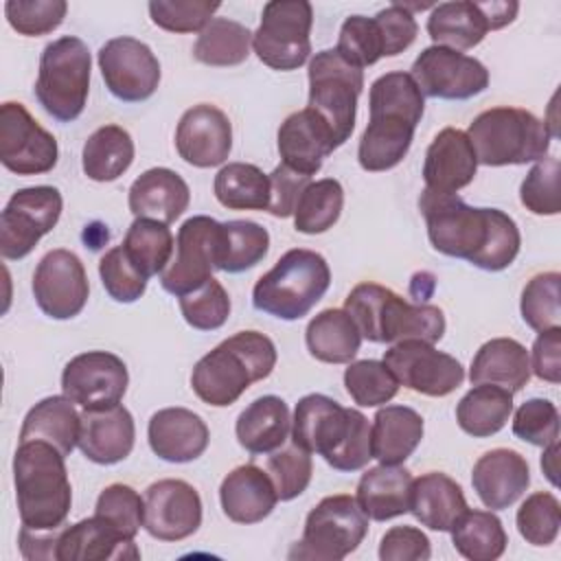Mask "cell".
Returning a JSON list of instances; mask_svg holds the SVG:
<instances>
[{
  "mask_svg": "<svg viewBox=\"0 0 561 561\" xmlns=\"http://www.w3.org/2000/svg\"><path fill=\"white\" fill-rule=\"evenodd\" d=\"M467 500L456 480L447 473L430 471L412 480L410 513L430 530L449 533L456 519L467 511Z\"/></svg>",
  "mask_w": 561,
  "mask_h": 561,
  "instance_id": "cell-32",
  "label": "cell"
},
{
  "mask_svg": "<svg viewBox=\"0 0 561 561\" xmlns=\"http://www.w3.org/2000/svg\"><path fill=\"white\" fill-rule=\"evenodd\" d=\"M175 149L184 162L197 169L224 164L232 149L230 118L210 103L193 105L178 123Z\"/></svg>",
  "mask_w": 561,
  "mask_h": 561,
  "instance_id": "cell-22",
  "label": "cell"
},
{
  "mask_svg": "<svg viewBox=\"0 0 561 561\" xmlns=\"http://www.w3.org/2000/svg\"><path fill=\"white\" fill-rule=\"evenodd\" d=\"M419 210L432 248L445 256L465 259L484 272H502L519 254V228L504 210L476 208L458 195L427 188L419 197Z\"/></svg>",
  "mask_w": 561,
  "mask_h": 561,
  "instance_id": "cell-1",
  "label": "cell"
},
{
  "mask_svg": "<svg viewBox=\"0 0 561 561\" xmlns=\"http://www.w3.org/2000/svg\"><path fill=\"white\" fill-rule=\"evenodd\" d=\"M180 311L188 327L197 331H215L230 316V298L217 278H208L197 289L180 296Z\"/></svg>",
  "mask_w": 561,
  "mask_h": 561,
  "instance_id": "cell-50",
  "label": "cell"
},
{
  "mask_svg": "<svg viewBox=\"0 0 561 561\" xmlns=\"http://www.w3.org/2000/svg\"><path fill=\"white\" fill-rule=\"evenodd\" d=\"M270 250L267 230L250 219H232L221 224V250L217 270L228 274L245 272L259 265Z\"/></svg>",
  "mask_w": 561,
  "mask_h": 561,
  "instance_id": "cell-45",
  "label": "cell"
},
{
  "mask_svg": "<svg viewBox=\"0 0 561 561\" xmlns=\"http://www.w3.org/2000/svg\"><path fill=\"white\" fill-rule=\"evenodd\" d=\"M252 31L228 18H213L193 44V57L206 66H239L248 59Z\"/></svg>",
  "mask_w": 561,
  "mask_h": 561,
  "instance_id": "cell-43",
  "label": "cell"
},
{
  "mask_svg": "<svg viewBox=\"0 0 561 561\" xmlns=\"http://www.w3.org/2000/svg\"><path fill=\"white\" fill-rule=\"evenodd\" d=\"M449 533L454 548L469 561H495L508 543L502 519L493 511L467 508Z\"/></svg>",
  "mask_w": 561,
  "mask_h": 561,
  "instance_id": "cell-41",
  "label": "cell"
},
{
  "mask_svg": "<svg viewBox=\"0 0 561 561\" xmlns=\"http://www.w3.org/2000/svg\"><path fill=\"white\" fill-rule=\"evenodd\" d=\"M215 197L228 210H267L270 206V175L256 164L228 162L213 182Z\"/></svg>",
  "mask_w": 561,
  "mask_h": 561,
  "instance_id": "cell-42",
  "label": "cell"
},
{
  "mask_svg": "<svg viewBox=\"0 0 561 561\" xmlns=\"http://www.w3.org/2000/svg\"><path fill=\"white\" fill-rule=\"evenodd\" d=\"M381 362L394 375L399 386L425 397H447L465 381V368L456 357L436 351L434 344L421 340L390 344Z\"/></svg>",
  "mask_w": 561,
  "mask_h": 561,
  "instance_id": "cell-15",
  "label": "cell"
},
{
  "mask_svg": "<svg viewBox=\"0 0 561 561\" xmlns=\"http://www.w3.org/2000/svg\"><path fill=\"white\" fill-rule=\"evenodd\" d=\"M107 90L125 103L147 101L160 83V61L151 48L136 37L107 39L96 55Z\"/></svg>",
  "mask_w": 561,
  "mask_h": 561,
  "instance_id": "cell-18",
  "label": "cell"
},
{
  "mask_svg": "<svg viewBox=\"0 0 561 561\" xmlns=\"http://www.w3.org/2000/svg\"><path fill=\"white\" fill-rule=\"evenodd\" d=\"M313 9L307 0H272L252 33L256 57L272 70H296L311 55Z\"/></svg>",
  "mask_w": 561,
  "mask_h": 561,
  "instance_id": "cell-12",
  "label": "cell"
},
{
  "mask_svg": "<svg viewBox=\"0 0 561 561\" xmlns=\"http://www.w3.org/2000/svg\"><path fill=\"white\" fill-rule=\"evenodd\" d=\"M335 50L359 68L377 64L383 57V39L375 18L348 15L340 28Z\"/></svg>",
  "mask_w": 561,
  "mask_h": 561,
  "instance_id": "cell-53",
  "label": "cell"
},
{
  "mask_svg": "<svg viewBox=\"0 0 561 561\" xmlns=\"http://www.w3.org/2000/svg\"><path fill=\"white\" fill-rule=\"evenodd\" d=\"M191 202L188 184L171 169L153 167L140 173L129 186L127 204L134 217L173 224Z\"/></svg>",
  "mask_w": 561,
  "mask_h": 561,
  "instance_id": "cell-29",
  "label": "cell"
},
{
  "mask_svg": "<svg viewBox=\"0 0 561 561\" xmlns=\"http://www.w3.org/2000/svg\"><path fill=\"white\" fill-rule=\"evenodd\" d=\"M121 245L127 259L149 278L162 274L164 267L171 263L175 241L169 230V224L136 217L127 228V234Z\"/></svg>",
  "mask_w": 561,
  "mask_h": 561,
  "instance_id": "cell-44",
  "label": "cell"
},
{
  "mask_svg": "<svg viewBox=\"0 0 561 561\" xmlns=\"http://www.w3.org/2000/svg\"><path fill=\"white\" fill-rule=\"evenodd\" d=\"M134 539L125 537L105 519L92 515L72 526L64 524L55 535V561L138 559Z\"/></svg>",
  "mask_w": 561,
  "mask_h": 561,
  "instance_id": "cell-25",
  "label": "cell"
},
{
  "mask_svg": "<svg viewBox=\"0 0 561 561\" xmlns=\"http://www.w3.org/2000/svg\"><path fill=\"white\" fill-rule=\"evenodd\" d=\"M489 31L491 28L484 13L480 11L478 2L471 0L440 2L427 18V35L432 37L434 46L458 53L478 46Z\"/></svg>",
  "mask_w": 561,
  "mask_h": 561,
  "instance_id": "cell-37",
  "label": "cell"
},
{
  "mask_svg": "<svg viewBox=\"0 0 561 561\" xmlns=\"http://www.w3.org/2000/svg\"><path fill=\"white\" fill-rule=\"evenodd\" d=\"M344 386L351 399L362 408L386 405L399 392V381L386 364L377 359L348 362V368L344 370Z\"/></svg>",
  "mask_w": 561,
  "mask_h": 561,
  "instance_id": "cell-47",
  "label": "cell"
},
{
  "mask_svg": "<svg viewBox=\"0 0 561 561\" xmlns=\"http://www.w3.org/2000/svg\"><path fill=\"white\" fill-rule=\"evenodd\" d=\"M513 434L535 447H546L559 440V410L548 399L524 401L513 416Z\"/></svg>",
  "mask_w": 561,
  "mask_h": 561,
  "instance_id": "cell-57",
  "label": "cell"
},
{
  "mask_svg": "<svg viewBox=\"0 0 561 561\" xmlns=\"http://www.w3.org/2000/svg\"><path fill=\"white\" fill-rule=\"evenodd\" d=\"M522 204L535 215H557L561 210L559 197V160H539L519 186Z\"/></svg>",
  "mask_w": 561,
  "mask_h": 561,
  "instance_id": "cell-58",
  "label": "cell"
},
{
  "mask_svg": "<svg viewBox=\"0 0 561 561\" xmlns=\"http://www.w3.org/2000/svg\"><path fill=\"white\" fill-rule=\"evenodd\" d=\"M476 171L478 158L467 134L456 127L440 129L425 151V188L440 195H456L473 182Z\"/></svg>",
  "mask_w": 561,
  "mask_h": 561,
  "instance_id": "cell-23",
  "label": "cell"
},
{
  "mask_svg": "<svg viewBox=\"0 0 561 561\" xmlns=\"http://www.w3.org/2000/svg\"><path fill=\"white\" fill-rule=\"evenodd\" d=\"M368 517L353 495L322 497L307 515L302 539L289 550V559L340 561L366 537Z\"/></svg>",
  "mask_w": 561,
  "mask_h": 561,
  "instance_id": "cell-11",
  "label": "cell"
},
{
  "mask_svg": "<svg viewBox=\"0 0 561 561\" xmlns=\"http://www.w3.org/2000/svg\"><path fill=\"white\" fill-rule=\"evenodd\" d=\"M344 311L362 337L377 344L421 340L436 344L445 333V316L427 302H408L377 283H359L344 300Z\"/></svg>",
  "mask_w": 561,
  "mask_h": 561,
  "instance_id": "cell-6",
  "label": "cell"
},
{
  "mask_svg": "<svg viewBox=\"0 0 561 561\" xmlns=\"http://www.w3.org/2000/svg\"><path fill=\"white\" fill-rule=\"evenodd\" d=\"M129 383L125 362L107 351H88L72 357L61 373V390L83 410L118 405Z\"/></svg>",
  "mask_w": 561,
  "mask_h": 561,
  "instance_id": "cell-19",
  "label": "cell"
},
{
  "mask_svg": "<svg viewBox=\"0 0 561 561\" xmlns=\"http://www.w3.org/2000/svg\"><path fill=\"white\" fill-rule=\"evenodd\" d=\"M309 353L324 364H348L362 344V333L344 309H324L305 331Z\"/></svg>",
  "mask_w": 561,
  "mask_h": 561,
  "instance_id": "cell-38",
  "label": "cell"
},
{
  "mask_svg": "<svg viewBox=\"0 0 561 561\" xmlns=\"http://www.w3.org/2000/svg\"><path fill=\"white\" fill-rule=\"evenodd\" d=\"M64 0H7L4 15L13 31L26 37H37L55 31L66 18Z\"/></svg>",
  "mask_w": 561,
  "mask_h": 561,
  "instance_id": "cell-56",
  "label": "cell"
},
{
  "mask_svg": "<svg viewBox=\"0 0 561 561\" xmlns=\"http://www.w3.org/2000/svg\"><path fill=\"white\" fill-rule=\"evenodd\" d=\"M311 182L309 175H302L285 164H278L270 173V206L267 213L274 217H289L298 204L300 193Z\"/></svg>",
  "mask_w": 561,
  "mask_h": 561,
  "instance_id": "cell-61",
  "label": "cell"
},
{
  "mask_svg": "<svg viewBox=\"0 0 561 561\" xmlns=\"http://www.w3.org/2000/svg\"><path fill=\"white\" fill-rule=\"evenodd\" d=\"M291 443L318 454L335 471H359L373 458L370 423L327 394H305L294 410Z\"/></svg>",
  "mask_w": 561,
  "mask_h": 561,
  "instance_id": "cell-3",
  "label": "cell"
},
{
  "mask_svg": "<svg viewBox=\"0 0 561 561\" xmlns=\"http://www.w3.org/2000/svg\"><path fill=\"white\" fill-rule=\"evenodd\" d=\"M219 502L230 522L256 524L274 511L278 495L267 471L256 465H241L221 480Z\"/></svg>",
  "mask_w": 561,
  "mask_h": 561,
  "instance_id": "cell-30",
  "label": "cell"
},
{
  "mask_svg": "<svg viewBox=\"0 0 561 561\" xmlns=\"http://www.w3.org/2000/svg\"><path fill=\"white\" fill-rule=\"evenodd\" d=\"M471 484L486 508L502 511L526 493L530 467L519 451L497 447L478 458L471 471Z\"/></svg>",
  "mask_w": 561,
  "mask_h": 561,
  "instance_id": "cell-24",
  "label": "cell"
},
{
  "mask_svg": "<svg viewBox=\"0 0 561 561\" xmlns=\"http://www.w3.org/2000/svg\"><path fill=\"white\" fill-rule=\"evenodd\" d=\"M335 149L331 129L309 107L289 114L278 127V153L283 164L302 175L311 178L318 173L324 158Z\"/></svg>",
  "mask_w": 561,
  "mask_h": 561,
  "instance_id": "cell-27",
  "label": "cell"
},
{
  "mask_svg": "<svg viewBox=\"0 0 561 561\" xmlns=\"http://www.w3.org/2000/svg\"><path fill=\"white\" fill-rule=\"evenodd\" d=\"M480 11L484 13L486 22H489V28L491 31H497L506 24H511L519 11V4L517 2H500V0H489V2H478Z\"/></svg>",
  "mask_w": 561,
  "mask_h": 561,
  "instance_id": "cell-63",
  "label": "cell"
},
{
  "mask_svg": "<svg viewBox=\"0 0 561 561\" xmlns=\"http://www.w3.org/2000/svg\"><path fill=\"white\" fill-rule=\"evenodd\" d=\"M517 530L530 546H550L561 528V504L548 491L528 495L517 508Z\"/></svg>",
  "mask_w": 561,
  "mask_h": 561,
  "instance_id": "cell-49",
  "label": "cell"
},
{
  "mask_svg": "<svg viewBox=\"0 0 561 561\" xmlns=\"http://www.w3.org/2000/svg\"><path fill=\"white\" fill-rule=\"evenodd\" d=\"M362 88L364 70L344 59L335 48L320 50L311 57L307 107L327 123L335 147H342L353 134Z\"/></svg>",
  "mask_w": 561,
  "mask_h": 561,
  "instance_id": "cell-10",
  "label": "cell"
},
{
  "mask_svg": "<svg viewBox=\"0 0 561 561\" xmlns=\"http://www.w3.org/2000/svg\"><path fill=\"white\" fill-rule=\"evenodd\" d=\"M92 57L83 39L64 35L46 44L39 57L35 96L39 105L59 123L81 116L90 92Z\"/></svg>",
  "mask_w": 561,
  "mask_h": 561,
  "instance_id": "cell-9",
  "label": "cell"
},
{
  "mask_svg": "<svg viewBox=\"0 0 561 561\" xmlns=\"http://www.w3.org/2000/svg\"><path fill=\"white\" fill-rule=\"evenodd\" d=\"M88 294V274L75 252L57 248L39 259L33 274V296L42 313L53 320H70L83 311Z\"/></svg>",
  "mask_w": 561,
  "mask_h": 561,
  "instance_id": "cell-20",
  "label": "cell"
},
{
  "mask_svg": "<svg viewBox=\"0 0 561 561\" xmlns=\"http://www.w3.org/2000/svg\"><path fill=\"white\" fill-rule=\"evenodd\" d=\"M375 22L381 31L383 57H394V55L403 53L416 39L419 24L414 20V13L401 2H394L386 9H381L375 15Z\"/></svg>",
  "mask_w": 561,
  "mask_h": 561,
  "instance_id": "cell-59",
  "label": "cell"
},
{
  "mask_svg": "<svg viewBox=\"0 0 561 561\" xmlns=\"http://www.w3.org/2000/svg\"><path fill=\"white\" fill-rule=\"evenodd\" d=\"M342 206L344 188L337 180L309 182L294 208V228L302 234H322L340 219Z\"/></svg>",
  "mask_w": 561,
  "mask_h": 561,
  "instance_id": "cell-46",
  "label": "cell"
},
{
  "mask_svg": "<svg viewBox=\"0 0 561 561\" xmlns=\"http://www.w3.org/2000/svg\"><path fill=\"white\" fill-rule=\"evenodd\" d=\"M559 272H543L533 276L522 291V318L533 331H546L561 327V307H559Z\"/></svg>",
  "mask_w": 561,
  "mask_h": 561,
  "instance_id": "cell-48",
  "label": "cell"
},
{
  "mask_svg": "<svg viewBox=\"0 0 561 561\" xmlns=\"http://www.w3.org/2000/svg\"><path fill=\"white\" fill-rule=\"evenodd\" d=\"M219 2L208 0H151V22L171 33H199L219 9Z\"/></svg>",
  "mask_w": 561,
  "mask_h": 561,
  "instance_id": "cell-55",
  "label": "cell"
},
{
  "mask_svg": "<svg viewBox=\"0 0 561 561\" xmlns=\"http://www.w3.org/2000/svg\"><path fill=\"white\" fill-rule=\"evenodd\" d=\"M368 107L370 121L359 138L357 160L364 171H388L410 151L425 99L410 72L397 70L373 81Z\"/></svg>",
  "mask_w": 561,
  "mask_h": 561,
  "instance_id": "cell-2",
  "label": "cell"
},
{
  "mask_svg": "<svg viewBox=\"0 0 561 561\" xmlns=\"http://www.w3.org/2000/svg\"><path fill=\"white\" fill-rule=\"evenodd\" d=\"M134 440L136 425L125 405L83 410L77 447L88 460L96 465H116L131 454Z\"/></svg>",
  "mask_w": 561,
  "mask_h": 561,
  "instance_id": "cell-26",
  "label": "cell"
},
{
  "mask_svg": "<svg viewBox=\"0 0 561 561\" xmlns=\"http://www.w3.org/2000/svg\"><path fill=\"white\" fill-rule=\"evenodd\" d=\"M81 414L68 397H46L35 403L20 430V443L24 440H46L57 447L64 456H70L79 443Z\"/></svg>",
  "mask_w": 561,
  "mask_h": 561,
  "instance_id": "cell-36",
  "label": "cell"
},
{
  "mask_svg": "<svg viewBox=\"0 0 561 561\" xmlns=\"http://www.w3.org/2000/svg\"><path fill=\"white\" fill-rule=\"evenodd\" d=\"M64 454L46 440H24L13 456L15 500L22 526L57 530L66 524L72 489Z\"/></svg>",
  "mask_w": 561,
  "mask_h": 561,
  "instance_id": "cell-4",
  "label": "cell"
},
{
  "mask_svg": "<svg viewBox=\"0 0 561 561\" xmlns=\"http://www.w3.org/2000/svg\"><path fill=\"white\" fill-rule=\"evenodd\" d=\"M147 438L158 458L167 462H191L206 451L210 432L193 410L164 408L149 419Z\"/></svg>",
  "mask_w": 561,
  "mask_h": 561,
  "instance_id": "cell-28",
  "label": "cell"
},
{
  "mask_svg": "<svg viewBox=\"0 0 561 561\" xmlns=\"http://www.w3.org/2000/svg\"><path fill=\"white\" fill-rule=\"evenodd\" d=\"M410 77L423 96L445 101H467L489 85V70L482 61L443 46L423 48Z\"/></svg>",
  "mask_w": 561,
  "mask_h": 561,
  "instance_id": "cell-16",
  "label": "cell"
},
{
  "mask_svg": "<svg viewBox=\"0 0 561 561\" xmlns=\"http://www.w3.org/2000/svg\"><path fill=\"white\" fill-rule=\"evenodd\" d=\"M557 460H559V440L546 445V447H543V454H541V469H543L546 478H548L554 486L559 484V480H557V473H559Z\"/></svg>",
  "mask_w": 561,
  "mask_h": 561,
  "instance_id": "cell-64",
  "label": "cell"
},
{
  "mask_svg": "<svg viewBox=\"0 0 561 561\" xmlns=\"http://www.w3.org/2000/svg\"><path fill=\"white\" fill-rule=\"evenodd\" d=\"M430 554L427 535L414 526H392L379 543L381 561H427Z\"/></svg>",
  "mask_w": 561,
  "mask_h": 561,
  "instance_id": "cell-60",
  "label": "cell"
},
{
  "mask_svg": "<svg viewBox=\"0 0 561 561\" xmlns=\"http://www.w3.org/2000/svg\"><path fill=\"white\" fill-rule=\"evenodd\" d=\"M239 445L250 454H272L280 449L291 432L287 403L276 394L254 399L234 425Z\"/></svg>",
  "mask_w": 561,
  "mask_h": 561,
  "instance_id": "cell-34",
  "label": "cell"
},
{
  "mask_svg": "<svg viewBox=\"0 0 561 561\" xmlns=\"http://www.w3.org/2000/svg\"><path fill=\"white\" fill-rule=\"evenodd\" d=\"M61 193L55 186L20 188L0 215V254L9 261L24 259L61 217Z\"/></svg>",
  "mask_w": 561,
  "mask_h": 561,
  "instance_id": "cell-13",
  "label": "cell"
},
{
  "mask_svg": "<svg viewBox=\"0 0 561 561\" xmlns=\"http://www.w3.org/2000/svg\"><path fill=\"white\" fill-rule=\"evenodd\" d=\"M513 412V392L478 383L456 405V421L460 430L473 438H486L497 434Z\"/></svg>",
  "mask_w": 561,
  "mask_h": 561,
  "instance_id": "cell-40",
  "label": "cell"
},
{
  "mask_svg": "<svg viewBox=\"0 0 561 561\" xmlns=\"http://www.w3.org/2000/svg\"><path fill=\"white\" fill-rule=\"evenodd\" d=\"M478 164L506 167L539 162L548 156L552 129L522 107H491L480 112L465 131Z\"/></svg>",
  "mask_w": 561,
  "mask_h": 561,
  "instance_id": "cell-7",
  "label": "cell"
},
{
  "mask_svg": "<svg viewBox=\"0 0 561 561\" xmlns=\"http://www.w3.org/2000/svg\"><path fill=\"white\" fill-rule=\"evenodd\" d=\"M274 342L259 331H239L206 353L193 368V392L213 408L232 405L254 381L272 375Z\"/></svg>",
  "mask_w": 561,
  "mask_h": 561,
  "instance_id": "cell-5",
  "label": "cell"
},
{
  "mask_svg": "<svg viewBox=\"0 0 561 561\" xmlns=\"http://www.w3.org/2000/svg\"><path fill=\"white\" fill-rule=\"evenodd\" d=\"M94 515L112 524L125 537L134 539L145 524V497H140L129 484H110L101 491Z\"/></svg>",
  "mask_w": 561,
  "mask_h": 561,
  "instance_id": "cell-52",
  "label": "cell"
},
{
  "mask_svg": "<svg viewBox=\"0 0 561 561\" xmlns=\"http://www.w3.org/2000/svg\"><path fill=\"white\" fill-rule=\"evenodd\" d=\"M412 473L401 465L370 467L357 482V504L368 519L386 522L410 513L412 497Z\"/></svg>",
  "mask_w": 561,
  "mask_h": 561,
  "instance_id": "cell-31",
  "label": "cell"
},
{
  "mask_svg": "<svg viewBox=\"0 0 561 561\" xmlns=\"http://www.w3.org/2000/svg\"><path fill=\"white\" fill-rule=\"evenodd\" d=\"M145 530L160 541H182L202 526V500L193 484L158 480L145 491Z\"/></svg>",
  "mask_w": 561,
  "mask_h": 561,
  "instance_id": "cell-21",
  "label": "cell"
},
{
  "mask_svg": "<svg viewBox=\"0 0 561 561\" xmlns=\"http://www.w3.org/2000/svg\"><path fill=\"white\" fill-rule=\"evenodd\" d=\"M469 379L473 386L491 383L517 392L530 379V355L526 346L513 337H493L473 355Z\"/></svg>",
  "mask_w": 561,
  "mask_h": 561,
  "instance_id": "cell-33",
  "label": "cell"
},
{
  "mask_svg": "<svg viewBox=\"0 0 561 561\" xmlns=\"http://www.w3.org/2000/svg\"><path fill=\"white\" fill-rule=\"evenodd\" d=\"M57 140L22 103L7 101L0 107V162L18 175H39L57 164Z\"/></svg>",
  "mask_w": 561,
  "mask_h": 561,
  "instance_id": "cell-17",
  "label": "cell"
},
{
  "mask_svg": "<svg viewBox=\"0 0 561 561\" xmlns=\"http://www.w3.org/2000/svg\"><path fill=\"white\" fill-rule=\"evenodd\" d=\"M134 162V140L121 125H103L83 145L81 167L94 182L118 180Z\"/></svg>",
  "mask_w": 561,
  "mask_h": 561,
  "instance_id": "cell-39",
  "label": "cell"
},
{
  "mask_svg": "<svg viewBox=\"0 0 561 561\" xmlns=\"http://www.w3.org/2000/svg\"><path fill=\"white\" fill-rule=\"evenodd\" d=\"M530 370L548 383L561 381V327L539 331L533 344Z\"/></svg>",
  "mask_w": 561,
  "mask_h": 561,
  "instance_id": "cell-62",
  "label": "cell"
},
{
  "mask_svg": "<svg viewBox=\"0 0 561 561\" xmlns=\"http://www.w3.org/2000/svg\"><path fill=\"white\" fill-rule=\"evenodd\" d=\"M329 285L331 270L324 256L313 250L294 248L256 280L252 305L280 320H300L327 294Z\"/></svg>",
  "mask_w": 561,
  "mask_h": 561,
  "instance_id": "cell-8",
  "label": "cell"
},
{
  "mask_svg": "<svg viewBox=\"0 0 561 561\" xmlns=\"http://www.w3.org/2000/svg\"><path fill=\"white\" fill-rule=\"evenodd\" d=\"M221 224L206 215L188 217L175 239V256L160 274V285L173 296H184L208 278L219 263Z\"/></svg>",
  "mask_w": 561,
  "mask_h": 561,
  "instance_id": "cell-14",
  "label": "cell"
},
{
  "mask_svg": "<svg viewBox=\"0 0 561 561\" xmlns=\"http://www.w3.org/2000/svg\"><path fill=\"white\" fill-rule=\"evenodd\" d=\"M423 438V416L408 405H383L370 427L373 458L383 465H401Z\"/></svg>",
  "mask_w": 561,
  "mask_h": 561,
  "instance_id": "cell-35",
  "label": "cell"
},
{
  "mask_svg": "<svg viewBox=\"0 0 561 561\" xmlns=\"http://www.w3.org/2000/svg\"><path fill=\"white\" fill-rule=\"evenodd\" d=\"M99 276L116 302H136L147 289V276L127 259L123 245L107 250L99 261Z\"/></svg>",
  "mask_w": 561,
  "mask_h": 561,
  "instance_id": "cell-54",
  "label": "cell"
},
{
  "mask_svg": "<svg viewBox=\"0 0 561 561\" xmlns=\"http://www.w3.org/2000/svg\"><path fill=\"white\" fill-rule=\"evenodd\" d=\"M267 476L274 482L276 495L280 502H289L298 497L311 482L313 462L309 451L291 443L285 449H276L267 458Z\"/></svg>",
  "mask_w": 561,
  "mask_h": 561,
  "instance_id": "cell-51",
  "label": "cell"
}]
</instances>
